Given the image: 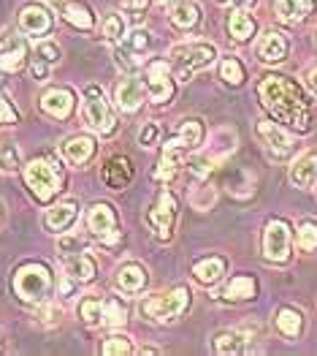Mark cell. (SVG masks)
Here are the masks:
<instances>
[{"label": "cell", "mask_w": 317, "mask_h": 356, "mask_svg": "<svg viewBox=\"0 0 317 356\" xmlns=\"http://www.w3.org/2000/svg\"><path fill=\"white\" fill-rule=\"evenodd\" d=\"M260 101L263 106L271 112V118L290 125L298 134H307L312 125V115H309V98L307 92L298 88L288 76H266L260 82Z\"/></svg>", "instance_id": "1"}, {"label": "cell", "mask_w": 317, "mask_h": 356, "mask_svg": "<svg viewBox=\"0 0 317 356\" xmlns=\"http://www.w3.org/2000/svg\"><path fill=\"white\" fill-rule=\"evenodd\" d=\"M14 291L25 302H41L46 305V299L52 294V272L38 264V261H30L22 264L14 275Z\"/></svg>", "instance_id": "2"}, {"label": "cell", "mask_w": 317, "mask_h": 356, "mask_svg": "<svg viewBox=\"0 0 317 356\" xmlns=\"http://www.w3.org/2000/svg\"><path fill=\"white\" fill-rule=\"evenodd\" d=\"M25 179H28L30 191L38 202H52L58 196L60 185H62V172H60L58 161L35 158L25 169Z\"/></svg>", "instance_id": "3"}, {"label": "cell", "mask_w": 317, "mask_h": 356, "mask_svg": "<svg viewBox=\"0 0 317 356\" xmlns=\"http://www.w3.org/2000/svg\"><path fill=\"white\" fill-rule=\"evenodd\" d=\"M82 118H85L87 125H89L95 134H101V136L114 134V128H117L114 112H112V106H109V101H106V92L98 88V85H87L85 101H82Z\"/></svg>", "instance_id": "4"}, {"label": "cell", "mask_w": 317, "mask_h": 356, "mask_svg": "<svg viewBox=\"0 0 317 356\" xmlns=\"http://www.w3.org/2000/svg\"><path fill=\"white\" fill-rule=\"evenodd\" d=\"M187 302H190L187 289L179 286V289H173L169 294L144 299V302H142V316L155 318V321H173L176 316H182V313L187 310Z\"/></svg>", "instance_id": "5"}, {"label": "cell", "mask_w": 317, "mask_h": 356, "mask_svg": "<svg viewBox=\"0 0 317 356\" xmlns=\"http://www.w3.org/2000/svg\"><path fill=\"white\" fill-rule=\"evenodd\" d=\"M173 65L182 68V76L187 71H198L203 65H209L212 60L217 58V49L212 44H203V41H193V44H179L169 52Z\"/></svg>", "instance_id": "6"}, {"label": "cell", "mask_w": 317, "mask_h": 356, "mask_svg": "<svg viewBox=\"0 0 317 356\" xmlns=\"http://www.w3.org/2000/svg\"><path fill=\"white\" fill-rule=\"evenodd\" d=\"M263 256L274 264L288 261L290 256V226L285 220H271L263 234Z\"/></svg>", "instance_id": "7"}, {"label": "cell", "mask_w": 317, "mask_h": 356, "mask_svg": "<svg viewBox=\"0 0 317 356\" xmlns=\"http://www.w3.org/2000/svg\"><path fill=\"white\" fill-rule=\"evenodd\" d=\"M146 90H149V101L152 104H166L173 95V82H171V63L166 60H155L149 63L146 71Z\"/></svg>", "instance_id": "8"}, {"label": "cell", "mask_w": 317, "mask_h": 356, "mask_svg": "<svg viewBox=\"0 0 317 356\" xmlns=\"http://www.w3.org/2000/svg\"><path fill=\"white\" fill-rule=\"evenodd\" d=\"M258 136L263 139L268 155L277 158V161H285L293 152V139L288 136V131L280 128L277 122H258Z\"/></svg>", "instance_id": "9"}, {"label": "cell", "mask_w": 317, "mask_h": 356, "mask_svg": "<svg viewBox=\"0 0 317 356\" xmlns=\"http://www.w3.org/2000/svg\"><path fill=\"white\" fill-rule=\"evenodd\" d=\"M176 202H173V196L169 193V191H163L160 193V199H157V204H155V209L149 212V223L155 226V232H157V237L163 239H171L173 234V218H176Z\"/></svg>", "instance_id": "10"}, {"label": "cell", "mask_w": 317, "mask_h": 356, "mask_svg": "<svg viewBox=\"0 0 317 356\" xmlns=\"http://www.w3.org/2000/svg\"><path fill=\"white\" fill-rule=\"evenodd\" d=\"M87 223H89V232H92L95 237H101L103 242H114V239H119V232H117V215H114V209H112V204H95V207L89 209Z\"/></svg>", "instance_id": "11"}, {"label": "cell", "mask_w": 317, "mask_h": 356, "mask_svg": "<svg viewBox=\"0 0 317 356\" xmlns=\"http://www.w3.org/2000/svg\"><path fill=\"white\" fill-rule=\"evenodd\" d=\"M28 58V44L19 38H0V71L3 74H17L22 71Z\"/></svg>", "instance_id": "12"}, {"label": "cell", "mask_w": 317, "mask_h": 356, "mask_svg": "<svg viewBox=\"0 0 317 356\" xmlns=\"http://www.w3.org/2000/svg\"><path fill=\"white\" fill-rule=\"evenodd\" d=\"M142 104H144V88H142V82L133 79V76H125V79L117 85V106H119L122 112L133 115V112L142 109Z\"/></svg>", "instance_id": "13"}, {"label": "cell", "mask_w": 317, "mask_h": 356, "mask_svg": "<svg viewBox=\"0 0 317 356\" xmlns=\"http://www.w3.org/2000/svg\"><path fill=\"white\" fill-rule=\"evenodd\" d=\"M76 215H79V204L74 202V199H68V202H60L55 207L46 212V229L49 232H68L71 226H74V220H76Z\"/></svg>", "instance_id": "14"}, {"label": "cell", "mask_w": 317, "mask_h": 356, "mask_svg": "<svg viewBox=\"0 0 317 356\" xmlns=\"http://www.w3.org/2000/svg\"><path fill=\"white\" fill-rule=\"evenodd\" d=\"M103 179L109 188H125L130 179H133V163L125 158V155H114L103 163Z\"/></svg>", "instance_id": "15"}, {"label": "cell", "mask_w": 317, "mask_h": 356, "mask_svg": "<svg viewBox=\"0 0 317 356\" xmlns=\"http://www.w3.org/2000/svg\"><path fill=\"white\" fill-rule=\"evenodd\" d=\"M288 55V38L277 30H268L266 35H260L258 41V58L263 63H280Z\"/></svg>", "instance_id": "16"}, {"label": "cell", "mask_w": 317, "mask_h": 356, "mask_svg": "<svg viewBox=\"0 0 317 356\" xmlns=\"http://www.w3.org/2000/svg\"><path fill=\"white\" fill-rule=\"evenodd\" d=\"M19 28L30 35H41L52 28V14L44 6H25L19 11Z\"/></svg>", "instance_id": "17"}, {"label": "cell", "mask_w": 317, "mask_h": 356, "mask_svg": "<svg viewBox=\"0 0 317 356\" xmlns=\"http://www.w3.org/2000/svg\"><path fill=\"white\" fill-rule=\"evenodd\" d=\"M290 179L298 188H312L317 182V152H304L290 166Z\"/></svg>", "instance_id": "18"}, {"label": "cell", "mask_w": 317, "mask_h": 356, "mask_svg": "<svg viewBox=\"0 0 317 356\" xmlns=\"http://www.w3.org/2000/svg\"><path fill=\"white\" fill-rule=\"evenodd\" d=\"M41 109L58 120L68 118L71 109H74V95H71V90H62V88L49 90V92L41 98Z\"/></svg>", "instance_id": "19"}, {"label": "cell", "mask_w": 317, "mask_h": 356, "mask_svg": "<svg viewBox=\"0 0 317 356\" xmlns=\"http://www.w3.org/2000/svg\"><path fill=\"white\" fill-rule=\"evenodd\" d=\"M55 6L60 8L62 19H68L74 28L79 30L92 28V11L87 8L85 3H79V0H55Z\"/></svg>", "instance_id": "20"}, {"label": "cell", "mask_w": 317, "mask_h": 356, "mask_svg": "<svg viewBox=\"0 0 317 356\" xmlns=\"http://www.w3.org/2000/svg\"><path fill=\"white\" fill-rule=\"evenodd\" d=\"M62 269H65V275L68 277H74L76 283H89L92 277H95V261L85 256V250L82 253H71L65 261H62Z\"/></svg>", "instance_id": "21"}, {"label": "cell", "mask_w": 317, "mask_h": 356, "mask_svg": "<svg viewBox=\"0 0 317 356\" xmlns=\"http://www.w3.org/2000/svg\"><path fill=\"white\" fill-rule=\"evenodd\" d=\"M274 11H277V17H280L282 22L295 25V22H301V19L309 17L312 0H274Z\"/></svg>", "instance_id": "22"}, {"label": "cell", "mask_w": 317, "mask_h": 356, "mask_svg": "<svg viewBox=\"0 0 317 356\" xmlns=\"http://www.w3.org/2000/svg\"><path fill=\"white\" fill-rule=\"evenodd\" d=\"M247 343H250V334L244 329H228L214 337V351L217 354H241V351H247Z\"/></svg>", "instance_id": "23"}, {"label": "cell", "mask_w": 317, "mask_h": 356, "mask_svg": "<svg viewBox=\"0 0 317 356\" xmlns=\"http://www.w3.org/2000/svg\"><path fill=\"white\" fill-rule=\"evenodd\" d=\"M92 152H95V139L92 136H74V139H68L65 145H62V155L71 161V163H85L92 158Z\"/></svg>", "instance_id": "24"}, {"label": "cell", "mask_w": 317, "mask_h": 356, "mask_svg": "<svg viewBox=\"0 0 317 356\" xmlns=\"http://www.w3.org/2000/svg\"><path fill=\"white\" fill-rule=\"evenodd\" d=\"M171 19L176 28H193L201 19V6L196 0H176L171 8Z\"/></svg>", "instance_id": "25"}, {"label": "cell", "mask_w": 317, "mask_h": 356, "mask_svg": "<svg viewBox=\"0 0 317 356\" xmlns=\"http://www.w3.org/2000/svg\"><path fill=\"white\" fill-rule=\"evenodd\" d=\"M236 147V134H233L231 128H220V131H214V136H212V147L206 149V155H212L217 163L223 161V158H228Z\"/></svg>", "instance_id": "26"}, {"label": "cell", "mask_w": 317, "mask_h": 356, "mask_svg": "<svg viewBox=\"0 0 317 356\" xmlns=\"http://www.w3.org/2000/svg\"><path fill=\"white\" fill-rule=\"evenodd\" d=\"M228 33L236 41H247L255 33V19L244 8H233V14L228 17Z\"/></svg>", "instance_id": "27"}, {"label": "cell", "mask_w": 317, "mask_h": 356, "mask_svg": "<svg viewBox=\"0 0 317 356\" xmlns=\"http://www.w3.org/2000/svg\"><path fill=\"white\" fill-rule=\"evenodd\" d=\"M255 291H258L255 277H250V275H239V277H233L231 283L225 286L223 297L231 299V302H239V299H252L255 297Z\"/></svg>", "instance_id": "28"}, {"label": "cell", "mask_w": 317, "mask_h": 356, "mask_svg": "<svg viewBox=\"0 0 317 356\" xmlns=\"http://www.w3.org/2000/svg\"><path fill=\"white\" fill-rule=\"evenodd\" d=\"M117 283H119L122 291H139V289H144L146 283L144 269L139 264H122L119 272H117Z\"/></svg>", "instance_id": "29"}, {"label": "cell", "mask_w": 317, "mask_h": 356, "mask_svg": "<svg viewBox=\"0 0 317 356\" xmlns=\"http://www.w3.org/2000/svg\"><path fill=\"white\" fill-rule=\"evenodd\" d=\"M201 139H203L201 120H182V122H179V136H176L179 147L193 149V147H198V145H201Z\"/></svg>", "instance_id": "30"}, {"label": "cell", "mask_w": 317, "mask_h": 356, "mask_svg": "<svg viewBox=\"0 0 317 356\" xmlns=\"http://www.w3.org/2000/svg\"><path fill=\"white\" fill-rule=\"evenodd\" d=\"M193 275L201 280V283H206V286H212V283H217L223 275H225V261L223 259H203V261H198L196 267H193Z\"/></svg>", "instance_id": "31"}, {"label": "cell", "mask_w": 317, "mask_h": 356, "mask_svg": "<svg viewBox=\"0 0 317 356\" xmlns=\"http://www.w3.org/2000/svg\"><path fill=\"white\" fill-rule=\"evenodd\" d=\"M301 327H304V321H301V313H298V310L282 307V310L277 313V329H280L285 337H298V334H301Z\"/></svg>", "instance_id": "32"}, {"label": "cell", "mask_w": 317, "mask_h": 356, "mask_svg": "<svg viewBox=\"0 0 317 356\" xmlns=\"http://www.w3.org/2000/svg\"><path fill=\"white\" fill-rule=\"evenodd\" d=\"M79 316L87 327H98L103 324V299L98 297H85L79 302Z\"/></svg>", "instance_id": "33"}, {"label": "cell", "mask_w": 317, "mask_h": 356, "mask_svg": "<svg viewBox=\"0 0 317 356\" xmlns=\"http://www.w3.org/2000/svg\"><path fill=\"white\" fill-rule=\"evenodd\" d=\"M125 318H128V310L122 307L119 299L112 297L103 302V324H106V327H122Z\"/></svg>", "instance_id": "34"}, {"label": "cell", "mask_w": 317, "mask_h": 356, "mask_svg": "<svg viewBox=\"0 0 317 356\" xmlns=\"http://www.w3.org/2000/svg\"><path fill=\"white\" fill-rule=\"evenodd\" d=\"M220 76L228 82V85H241L244 82V68L236 58H225L220 63Z\"/></svg>", "instance_id": "35"}, {"label": "cell", "mask_w": 317, "mask_h": 356, "mask_svg": "<svg viewBox=\"0 0 317 356\" xmlns=\"http://www.w3.org/2000/svg\"><path fill=\"white\" fill-rule=\"evenodd\" d=\"M298 248L307 250V253L317 250V223L307 220V223L298 226Z\"/></svg>", "instance_id": "36"}, {"label": "cell", "mask_w": 317, "mask_h": 356, "mask_svg": "<svg viewBox=\"0 0 317 356\" xmlns=\"http://www.w3.org/2000/svg\"><path fill=\"white\" fill-rule=\"evenodd\" d=\"M0 172H19V152L14 145H0Z\"/></svg>", "instance_id": "37"}, {"label": "cell", "mask_w": 317, "mask_h": 356, "mask_svg": "<svg viewBox=\"0 0 317 356\" xmlns=\"http://www.w3.org/2000/svg\"><path fill=\"white\" fill-rule=\"evenodd\" d=\"M133 351V346H130V340L128 337H122V334H117V337H109L106 343H103V354L106 356H125Z\"/></svg>", "instance_id": "38"}, {"label": "cell", "mask_w": 317, "mask_h": 356, "mask_svg": "<svg viewBox=\"0 0 317 356\" xmlns=\"http://www.w3.org/2000/svg\"><path fill=\"white\" fill-rule=\"evenodd\" d=\"M103 35H106L109 41H117V38L125 35V19H122V14H109V17L103 19Z\"/></svg>", "instance_id": "39"}, {"label": "cell", "mask_w": 317, "mask_h": 356, "mask_svg": "<svg viewBox=\"0 0 317 356\" xmlns=\"http://www.w3.org/2000/svg\"><path fill=\"white\" fill-rule=\"evenodd\" d=\"M149 44H152V38H149V33L146 30H133L130 35H128V49L133 52V55H142L149 49Z\"/></svg>", "instance_id": "40"}, {"label": "cell", "mask_w": 317, "mask_h": 356, "mask_svg": "<svg viewBox=\"0 0 317 356\" xmlns=\"http://www.w3.org/2000/svg\"><path fill=\"white\" fill-rule=\"evenodd\" d=\"M160 142V125L157 122H146L144 128L139 131V145L142 147H155Z\"/></svg>", "instance_id": "41"}, {"label": "cell", "mask_w": 317, "mask_h": 356, "mask_svg": "<svg viewBox=\"0 0 317 356\" xmlns=\"http://www.w3.org/2000/svg\"><path fill=\"white\" fill-rule=\"evenodd\" d=\"M114 60H117V65H119L125 74H133V71L139 68V63H136L133 52H130L128 47H119V49H114Z\"/></svg>", "instance_id": "42"}, {"label": "cell", "mask_w": 317, "mask_h": 356, "mask_svg": "<svg viewBox=\"0 0 317 356\" xmlns=\"http://www.w3.org/2000/svg\"><path fill=\"white\" fill-rule=\"evenodd\" d=\"M35 52H38V60H46V63H58L60 60V47L55 41H38Z\"/></svg>", "instance_id": "43"}, {"label": "cell", "mask_w": 317, "mask_h": 356, "mask_svg": "<svg viewBox=\"0 0 317 356\" xmlns=\"http://www.w3.org/2000/svg\"><path fill=\"white\" fill-rule=\"evenodd\" d=\"M82 248H85L82 237H62L58 242L60 253H82Z\"/></svg>", "instance_id": "44"}, {"label": "cell", "mask_w": 317, "mask_h": 356, "mask_svg": "<svg viewBox=\"0 0 317 356\" xmlns=\"http://www.w3.org/2000/svg\"><path fill=\"white\" fill-rule=\"evenodd\" d=\"M19 115H17V109L0 95V125H11V122H17Z\"/></svg>", "instance_id": "45"}, {"label": "cell", "mask_w": 317, "mask_h": 356, "mask_svg": "<svg viewBox=\"0 0 317 356\" xmlns=\"http://www.w3.org/2000/svg\"><path fill=\"white\" fill-rule=\"evenodd\" d=\"M74 291H76V280L65 275V280L60 283V297H62V299H71V294H74Z\"/></svg>", "instance_id": "46"}, {"label": "cell", "mask_w": 317, "mask_h": 356, "mask_svg": "<svg viewBox=\"0 0 317 356\" xmlns=\"http://www.w3.org/2000/svg\"><path fill=\"white\" fill-rule=\"evenodd\" d=\"M220 6H231V8H250V6H255L258 0H217Z\"/></svg>", "instance_id": "47"}, {"label": "cell", "mask_w": 317, "mask_h": 356, "mask_svg": "<svg viewBox=\"0 0 317 356\" xmlns=\"http://www.w3.org/2000/svg\"><path fill=\"white\" fill-rule=\"evenodd\" d=\"M46 74H49V63H46V60H44V63L38 60V63L33 65V76H35V79H46Z\"/></svg>", "instance_id": "48"}, {"label": "cell", "mask_w": 317, "mask_h": 356, "mask_svg": "<svg viewBox=\"0 0 317 356\" xmlns=\"http://www.w3.org/2000/svg\"><path fill=\"white\" fill-rule=\"evenodd\" d=\"M55 318H58V307H44V310H38V321L52 324Z\"/></svg>", "instance_id": "49"}, {"label": "cell", "mask_w": 317, "mask_h": 356, "mask_svg": "<svg viewBox=\"0 0 317 356\" xmlns=\"http://www.w3.org/2000/svg\"><path fill=\"white\" fill-rule=\"evenodd\" d=\"M309 85H312V88L317 90V68L312 71V74H309Z\"/></svg>", "instance_id": "50"}, {"label": "cell", "mask_w": 317, "mask_h": 356, "mask_svg": "<svg viewBox=\"0 0 317 356\" xmlns=\"http://www.w3.org/2000/svg\"><path fill=\"white\" fill-rule=\"evenodd\" d=\"M157 6H171V3H176V0H155Z\"/></svg>", "instance_id": "51"}, {"label": "cell", "mask_w": 317, "mask_h": 356, "mask_svg": "<svg viewBox=\"0 0 317 356\" xmlns=\"http://www.w3.org/2000/svg\"><path fill=\"white\" fill-rule=\"evenodd\" d=\"M3 218H6V209H3V202H0V223H3Z\"/></svg>", "instance_id": "52"}]
</instances>
